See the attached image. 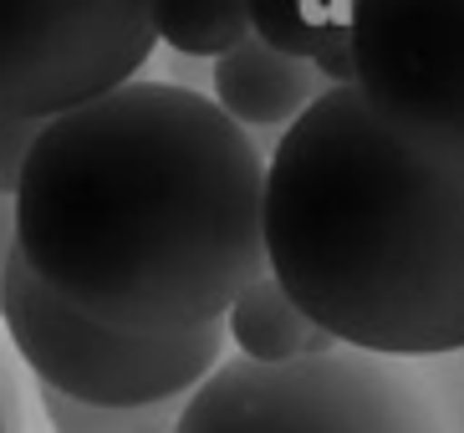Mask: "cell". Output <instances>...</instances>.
I'll return each instance as SVG.
<instances>
[{
  "mask_svg": "<svg viewBox=\"0 0 464 433\" xmlns=\"http://www.w3.org/2000/svg\"><path fill=\"white\" fill-rule=\"evenodd\" d=\"M266 159L215 97L118 82L42 118L15 204V255L77 312L133 332L225 322L266 275Z\"/></svg>",
  "mask_w": 464,
  "mask_h": 433,
  "instance_id": "1",
  "label": "cell"
},
{
  "mask_svg": "<svg viewBox=\"0 0 464 433\" xmlns=\"http://www.w3.org/2000/svg\"><path fill=\"white\" fill-rule=\"evenodd\" d=\"M266 271L332 342L382 357L464 347V178L398 143L357 92H322L266 163Z\"/></svg>",
  "mask_w": 464,
  "mask_h": 433,
  "instance_id": "2",
  "label": "cell"
},
{
  "mask_svg": "<svg viewBox=\"0 0 464 433\" xmlns=\"http://www.w3.org/2000/svg\"><path fill=\"white\" fill-rule=\"evenodd\" d=\"M174 433H444L413 357L322 347L286 362L219 357Z\"/></svg>",
  "mask_w": 464,
  "mask_h": 433,
  "instance_id": "3",
  "label": "cell"
},
{
  "mask_svg": "<svg viewBox=\"0 0 464 433\" xmlns=\"http://www.w3.org/2000/svg\"><path fill=\"white\" fill-rule=\"evenodd\" d=\"M0 322L36 382L87 403H159L184 398L225 357V322L184 332H133L77 312L21 255H11Z\"/></svg>",
  "mask_w": 464,
  "mask_h": 433,
  "instance_id": "4",
  "label": "cell"
},
{
  "mask_svg": "<svg viewBox=\"0 0 464 433\" xmlns=\"http://www.w3.org/2000/svg\"><path fill=\"white\" fill-rule=\"evenodd\" d=\"M353 62L382 128L464 178V0H353Z\"/></svg>",
  "mask_w": 464,
  "mask_h": 433,
  "instance_id": "5",
  "label": "cell"
},
{
  "mask_svg": "<svg viewBox=\"0 0 464 433\" xmlns=\"http://www.w3.org/2000/svg\"><path fill=\"white\" fill-rule=\"evenodd\" d=\"M153 0H0V118H52L138 77Z\"/></svg>",
  "mask_w": 464,
  "mask_h": 433,
  "instance_id": "6",
  "label": "cell"
},
{
  "mask_svg": "<svg viewBox=\"0 0 464 433\" xmlns=\"http://www.w3.org/2000/svg\"><path fill=\"white\" fill-rule=\"evenodd\" d=\"M322 92V72L306 56H291L256 31L215 56V102L240 128H286Z\"/></svg>",
  "mask_w": 464,
  "mask_h": 433,
  "instance_id": "7",
  "label": "cell"
},
{
  "mask_svg": "<svg viewBox=\"0 0 464 433\" xmlns=\"http://www.w3.org/2000/svg\"><path fill=\"white\" fill-rule=\"evenodd\" d=\"M225 337L240 347V357H256V362H286V357H306V352L332 347V337L301 312L291 301V291L271 271L256 275L225 306Z\"/></svg>",
  "mask_w": 464,
  "mask_h": 433,
  "instance_id": "8",
  "label": "cell"
},
{
  "mask_svg": "<svg viewBox=\"0 0 464 433\" xmlns=\"http://www.w3.org/2000/svg\"><path fill=\"white\" fill-rule=\"evenodd\" d=\"M153 31L179 56H219L250 36V0H153Z\"/></svg>",
  "mask_w": 464,
  "mask_h": 433,
  "instance_id": "9",
  "label": "cell"
},
{
  "mask_svg": "<svg viewBox=\"0 0 464 433\" xmlns=\"http://www.w3.org/2000/svg\"><path fill=\"white\" fill-rule=\"evenodd\" d=\"M42 408L52 433H174L184 398H159V403H87L67 398L42 382Z\"/></svg>",
  "mask_w": 464,
  "mask_h": 433,
  "instance_id": "10",
  "label": "cell"
},
{
  "mask_svg": "<svg viewBox=\"0 0 464 433\" xmlns=\"http://www.w3.org/2000/svg\"><path fill=\"white\" fill-rule=\"evenodd\" d=\"M337 21H353V0H250V31L291 56H312Z\"/></svg>",
  "mask_w": 464,
  "mask_h": 433,
  "instance_id": "11",
  "label": "cell"
},
{
  "mask_svg": "<svg viewBox=\"0 0 464 433\" xmlns=\"http://www.w3.org/2000/svg\"><path fill=\"white\" fill-rule=\"evenodd\" d=\"M423 388L434 398V413L444 423V433H464V347L459 352H434V357H413Z\"/></svg>",
  "mask_w": 464,
  "mask_h": 433,
  "instance_id": "12",
  "label": "cell"
},
{
  "mask_svg": "<svg viewBox=\"0 0 464 433\" xmlns=\"http://www.w3.org/2000/svg\"><path fill=\"white\" fill-rule=\"evenodd\" d=\"M327 87H342V82H357V62H353V21H337V26L322 31L316 52L306 56Z\"/></svg>",
  "mask_w": 464,
  "mask_h": 433,
  "instance_id": "13",
  "label": "cell"
},
{
  "mask_svg": "<svg viewBox=\"0 0 464 433\" xmlns=\"http://www.w3.org/2000/svg\"><path fill=\"white\" fill-rule=\"evenodd\" d=\"M42 122L36 118H0V194L15 189V178H21V163H26V149L31 138H36Z\"/></svg>",
  "mask_w": 464,
  "mask_h": 433,
  "instance_id": "14",
  "label": "cell"
},
{
  "mask_svg": "<svg viewBox=\"0 0 464 433\" xmlns=\"http://www.w3.org/2000/svg\"><path fill=\"white\" fill-rule=\"evenodd\" d=\"M11 255H15V204H11V194H0V296H5Z\"/></svg>",
  "mask_w": 464,
  "mask_h": 433,
  "instance_id": "15",
  "label": "cell"
},
{
  "mask_svg": "<svg viewBox=\"0 0 464 433\" xmlns=\"http://www.w3.org/2000/svg\"><path fill=\"white\" fill-rule=\"evenodd\" d=\"M0 433H11V413H5V398H0Z\"/></svg>",
  "mask_w": 464,
  "mask_h": 433,
  "instance_id": "16",
  "label": "cell"
}]
</instances>
